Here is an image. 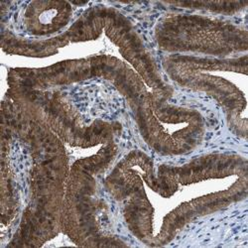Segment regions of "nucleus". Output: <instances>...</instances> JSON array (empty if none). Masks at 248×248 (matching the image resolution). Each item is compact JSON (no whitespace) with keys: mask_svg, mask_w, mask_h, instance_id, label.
Masks as SVG:
<instances>
[{"mask_svg":"<svg viewBox=\"0 0 248 248\" xmlns=\"http://www.w3.org/2000/svg\"><path fill=\"white\" fill-rule=\"evenodd\" d=\"M8 123L30 147L33 159L31 199L8 246L39 247L63 230L69 177L63 142L45 124L30 118L12 102Z\"/></svg>","mask_w":248,"mask_h":248,"instance_id":"nucleus-1","label":"nucleus"},{"mask_svg":"<svg viewBox=\"0 0 248 248\" xmlns=\"http://www.w3.org/2000/svg\"><path fill=\"white\" fill-rule=\"evenodd\" d=\"M8 78L41 91L87 79H106L126 99L133 115L150 106L153 100V93H149L142 78L124 62L111 56L67 60L38 69L16 68L10 70Z\"/></svg>","mask_w":248,"mask_h":248,"instance_id":"nucleus-2","label":"nucleus"},{"mask_svg":"<svg viewBox=\"0 0 248 248\" xmlns=\"http://www.w3.org/2000/svg\"><path fill=\"white\" fill-rule=\"evenodd\" d=\"M117 155L116 141L103 144L98 152L76 161L69 172L63 213V230L82 247L127 246L100 230L97 221L95 176L105 172Z\"/></svg>","mask_w":248,"mask_h":248,"instance_id":"nucleus-3","label":"nucleus"},{"mask_svg":"<svg viewBox=\"0 0 248 248\" xmlns=\"http://www.w3.org/2000/svg\"><path fill=\"white\" fill-rule=\"evenodd\" d=\"M71 43L96 40L102 32L135 69L156 99L168 100L173 89L165 80L145 41L130 20L112 7L96 5L82 13L66 31Z\"/></svg>","mask_w":248,"mask_h":248,"instance_id":"nucleus-4","label":"nucleus"},{"mask_svg":"<svg viewBox=\"0 0 248 248\" xmlns=\"http://www.w3.org/2000/svg\"><path fill=\"white\" fill-rule=\"evenodd\" d=\"M8 94L20 111L45 124L72 146L89 148L103 145L115 140L121 132L118 122L95 120L86 125L58 92L35 90L11 78H8Z\"/></svg>","mask_w":248,"mask_h":248,"instance_id":"nucleus-5","label":"nucleus"},{"mask_svg":"<svg viewBox=\"0 0 248 248\" xmlns=\"http://www.w3.org/2000/svg\"><path fill=\"white\" fill-rule=\"evenodd\" d=\"M154 33L158 47L173 55L198 53L223 59L248 49L245 28L206 16L169 14L159 20Z\"/></svg>","mask_w":248,"mask_h":248,"instance_id":"nucleus-6","label":"nucleus"},{"mask_svg":"<svg viewBox=\"0 0 248 248\" xmlns=\"http://www.w3.org/2000/svg\"><path fill=\"white\" fill-rule=\"evenodd\" d=\"M248 176L238 177L229 189L204 195L185 202L171 211L163 219L160 232L154 235L149 246L159 247L171 242L184 227L193 220L212 215L246 198Z\"/></svg>","mask_w":248,"mask_h":248,"instance_id":"nucleus-7","label":"nucleus"},{"mask_svg":"<svg viewBox=\"0 0 248 248\" xmlns=\"http://www.w3.org/2000/svg\"><path fill=\"white\" fill-rule=\"evenodd\" d=\"M165 72L178 86L214 97L222 108L230 128L236 135L246 138L247 120L243 115L246 109V98L232 81L203 72L176 70H165Z\"/></svg>","mask_w":248,"mask_h":248,"instance_id":"nucleus-8","label":"nucleus"},{"mask_svg":"<svg viewBox=\"0 0 248 248\" xmlns=\"http://www.w3.org/2000/svg\"><path fill=\"white\" fill-rule=\"evenodd\" d=\"M157 175L181 185H192L211 179L248 176V162L237 154L213 153L195 158L183 166L162 165Z\"/></svg>","mask_w":248,"mask_h":248,"instance_id":"nucleus-9","label":"nucleus"},{"mask_svg":"<svg viewBox=\"0 0 248 248\" xmlns=\"http://www.w3.org/2000/svg\"><path fill=\"white\" fill-rule=\"evenodd\" d=\"M72 16L73 6L68 1L37 0L27 3L22 22L30 35L51 38L69 25Z\"/></svg>","mask_w":248,"mask_h":248,"instance_id":"nucleus-10","label":"nucleus"},{"mask_svg":"<svg viewBox=\"0 0 248 248\" xmlns=\"http://www.w3.org/2000/svg\"><path fill=\"white\" fill-rule=\"evenodd\" d=\"M164 70L184 72H233L247 73V56L237 58H211L187 55H170L163 60Z\"/></svg>","mask_w":248,"mask_h":248,"instance_id":"nucleus-11","label":"nucleus"},{"mask_svg":"<svg viewBox=\"0 0 248 248\" xmlns=\"http://www.w3.org/2000/svg\"><path fill=\"white\" fill-rule=\"evenodd\" d=\"M71 42L66 32L51 38L27 39L19 37L2 28L1 47L2 50L11 55H20L33 58H45L53 56Z\"/></svg>","mask_w":248,"mask_h":248,"instance_id":"nucleus-12","label":"nucleus"},{"mask_svg":"<svg viewBox=\"0 0 248 248\" xmlns=\"http://www.w3.org/2000/svg\"><path fill=\"white\" fill-rule=\"evenodd\" d=\"M167 4L196 10H204L225 15L235 14L247 6V1H182L167 2Z\"/></svg>","mask_w":248,"mask_h":248,"instance_id":"nucleus-13","label":"nucleus"}]
</instances>
